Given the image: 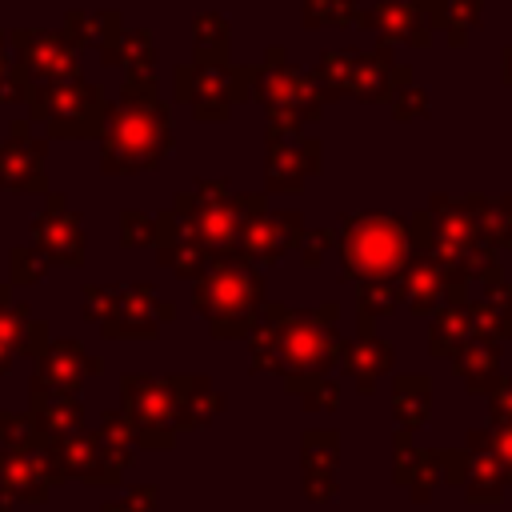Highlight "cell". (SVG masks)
Here are the masks:
<instances>
[{"instance_id":"1","label":"cell","mask_w":512,"mask_h":512,"mask_svg":"<svg viewBox=\"0 0 512 512\" xmlns=\"http://www.w3.org/2000/svg\"><path fill=\"white\" fill-rule=\"evenodd\" d=\"M340 332H336V304L324 308H284L264 304L256 328L248 332V352L256 372H272L284 380L324 376L340 360Z\"/></svg>"},{"instance_id":"2","label":"cell","mask_w":512,"mask_h":512,"mask_svg":"<svg viewBox=\"0 0 512 512\" xmlns=\"http://www.w3.org/2000/svg\"><path fill=\"white\" fill-rule=\"evenodd\" d=\"M172 148V112L156 92V76H128L100 132V172H152Z\"/></svg>"},{"instance_id":"3","label":"cell","mask_w":512,"mask_h":512,"mask_svg":"<svg viewBox=\"0 0 512 512\" xmlns=\"http://www.w3.org/2000/svg\"><path fill=\"white\" fill-rule=\"evenodd\" d=\"M264 212V196H236L224 180H200L172 204V220L184 240H192L208 260L240 256L244 224Z\"/></svg>"},{"instance_id":"4","label":"cell","mask_w":512,"mask_h":512,"mask_svg":"<svg viewBox=\"0 0 512 512\" xmlns=\"http://www.w3.org/2000/svg\"><path fill=\"white\" fill-rule=\"evenodd\" d=\"M192 304L208 320L212 336H224V340L248 336L264 308V276L244 256L212 260V268L196 280Z\"/></svg>"},{"instance_id":"5","label":"cell","mask_w":512,"mask_h":512,"mask_svg":"<svg viewBox=\"0 0 512 512\" xmlns=\"http://www.w3.org/2000/svg\"><path fill=\"white\" fill-rule=\"evenodd\" d=\"M412 256L408 224L392 212H360L340 228V260L344 276L364 280H396Z\"/></svg>"},{"instance_id":"6","label":"cell","mask_w":512,"mask_h":512,"mask_svg":"<svg viewBox=\"0 0 512 512\" xmlns=\"http://www.w3.org/2000/svg\"><path fill=\"white\" fill-rule=\"evenodd\" d=\"M28 120L40 124L52 140H100L108 120V96L92 80H64V84H32L24 96Z\"/></svg>"},{"instance_id":"7","label":"cell","mask_w":512,"mask_h":512,"mask_svg":"<svg viewBox=\"0 0 512 512\" xmlns=\"http://www.w3.org/2000/svg\"><path fill=\"white\" fill-rule=\"evenodd\" d=\"M312 84L324 100L356 96L364 104H380V100H392V92L408 84V68L392 60L388 44L372 52H324L320 64L312 68Z\"/></svg>"},{"instance_id":"8","label":"cell","mask_w":512,"mask_h":512,"mask_svg":"<svg viewBox=\"0 0 512 512\" xmlns=\"http://www.w3.org/2000/svg\"><path fill=\"white\" fill-rule=\"evenodd\" d=\"M84 316L108 340H152L160 332V324H168L176 316V308L168 300H160L152 292V284H124V288L88 284Z\"/></svg>"},{"instance_id":"9","label":"cell","mask_w":512,"mask_h":512,"mask_svg":"<svg viewBox=\"0 0 512 512\" xmlns=\"http://www.w3.org/2000/svg\"><path fill=\"white\" fill-rule=\"evenodd\" d=\"M252 100L268 108V132H300L304 124L320 120L324 96L316 92L312 76L284 64L280 48L268 52L260 68H252Z\"/></svg>"},{"instance_id":"10","label":"cell","mask_w":512,"mask_h":512,"mask_svg":"<svg viewBox=\"0 0 512 512\" xmlns=\"http://www.w3.org/2000/svg\"><path fill=\"white\" fill-rule=\"evenodd\" d=\"M8 48H12V68L16 76L32 88V84H64V80H80V44L60 28V32H44V28H12L8 32Z\"/></svg>"},{"instance_id":"11","label":"cell","mask_w":512,"mask_h":512,"mask_svg":"<svg viewBox=\"0 0 512 512\" xmlns=\"http://www.w3.org/2000/svg\"><path fill=\"white\" fill-rule=\"evenodd\" d=\"M176 100L192 104L196 120H224L232 100H252V68L232 64H180Z\"/></svg>"},{"instance_id":"12","label":"cell","mask_w":512,"mask_h":512,"mask_svg":"<svg viewBox=\"0 0 512 512\" xmlns=\"http://www.w3.org/2000/svg\"><path fill=\"white\" fill-rule=\"evenodd\" d=\"M120 404L140 436V448H156V452L172 448L180 428H176V396H172L168 380L128 372V376H120Z\"/></svg>"},{"instance_id":"13","label":"cell","mask_w":512,"mask_h":512,"mask_svg":"<svg viewBox=\"0 0 512 512\" xmlns=\"http://www.w3.org/2000/svg\"><path fill=\"white\" fill-rule=\"evenodd\" d=\"M44 156H48V140L32 132V120L28 116L12 120L8 136L0 140V188L20 196H48Z\"/></svg>"},{"instance_id":"14","label":"cell","mask_w":512,"mask_h":512,"mask_svg":"<svg viewBox=\"0 0 512 512\" xmlns=\"http://www.w3.org/2000/svg\"><path fill=\"white\" fill-rule=\"evenodd\" d=\"M84 220L68 208L60 192H48L44 208L32 216V248L60 268H80L84 264Z\"/></svg>"},{"instance_id":"15","label":"cell","mask_w":512,"mask_h":512,"mask_svg":"<svg viewBox=\"0 0 512 512\" xmlns=\"http://www.w3.org/2000/svg\"><path fill=\"white\" fill-rule=\"evenodd\" d=\"M56 484H64V476L52 460V440L48 444H28V448L0 444V488L12 500L44 504Z\"/></svg>"},{"instance_id":"16","label":"cell","mask_w":512,"mask_h":512,"mask_svg":"<svg viewBox=\"0 0 512 512\" xmlns=\"http://www.w3.org/2000/svg\"><path fill=\"white\" fill-rule=\"evenodd\" d=\"M52 460L64 480H80V484H120L128 468V460H120L100 440V432H84V428L52 440Z\"/></svg>"},{"instance_id":"17","label":"cell","mask_w":512,"mask_h":512,"mask_svg":"<svg viewBox=\"0 0 512 512\" xmlns=\"http://www.w3.org/2000/svg\"><path fill=\"white\" fill-rule=\"evenodd\" d=\"M104 372V360L92 356L80 340H48L44 352L36 356V372H32V388H44V392H64V396H76L84 388L88 376H100Z\"/></svg>"},{"instance_id":"18","label":"cell","mask_w":512,"mask_h":512,"mask_svg":"<svg viewBox=\"0 0 512 512\" xmlns=\"http://www.w3.org/2000/svg\"><path fill=\"white\" fill-rule=\"evenodd\" d=\"M304 216L300 212H256L248 224H244V236H240V256L256 268H268V264H280L288 256V248H300V236H304Z\"/></svg>"},{"instance_id":"19","label":"cell","mask_w":512,"mask_h":512,"mask_svg":"<svg viewBox=\"0 0 512 512\" xmlns=\"http://www.w3.org/2000/svg\"><path fill=\"white\" fill-rule=\"evenodd\" d=\"M316 172H320L316 140H308L300 132H268V164H264L268 192H296Z\"/></svg>"},{"instance_id":"20","label":"cell","mask_w":512,"mask_h":512,"mask_svg":"<svg viewBox=\"0 0 512 512\" xmlns=\"http://www.w3.org/2000/svg\"><path fill=\"white\" fill-rule=\"evenodd\" d=\"M400 284H404V300L416 316H432L448 296H464L452 280V272L436 260L432 248H412L404 272H400Z\"/></svg>"},{"instance_id":"21","label":"cell","mask_w":512,"mask_h":512,"mask_svg":"<svg viewBox=\"0 0 512 512\" xmlns=\"http://www.w3.org/2000/svg\"><path fill=\"white\" fill-rule=\"evenodd\" d=\"M48 324L32 320V308L24 300L12 296V284H0V348H8L12 356H40L48 344Z\"/></svg>"},{"instance_id":"22","label":"cell","mask_w":512,"mask_h":512,"mask_svg":"<svg viewBox=\"0 0 512 512\" xmlns=\"http://www.w3.org/2000/svg\"><path fill=\"white\" fill-rule=\"evenodd\" d=\"M364 24L372 32H380L384 44H428L432 40V24L428 12L416 0H380Z\"/></svg>"},{"instance_id":"23","label":"cell","mask_w":512,"mask_h":512,"mask_svg":"<svg viewBox=\"0 0 512 512\" xmlns=\"http://www.w3.org/2000/svg\"><path fill=\"white\" fill-rule=\"evenodd\" d=\"M464 488H468V500H476V504H496V500H504L508 472H504V464H500L496 452H492V432H488V428L468 436V472H464Z\"/></svg>"},{"instance_id":"24","label":"cell","mask_w":512,"mask_h":512,"mask_svg":"<svg viewBox=\"0 0 512 512\" xmlns=\"http://www.w3.org/2000/svg\"><path fill=\"white\" fill-rule=\"evenodd\" d=\"M392 360H396L392 344L384 336H376V332H360V340L340 348V364H344V372L352 376V384L364 396H372L376 384L384 380V372H392Z\"/></svg>"},{"instance_id":"25","label":"cell","mask_w":512,"mask_h":512,"mask_svg":"<svg viewBox=\"0 0 512 512\" xmlns=\"http://www.w3.org/2000/svg\"><path fill=\"white\" fill-rule=\"evenodd\" d=\"M28 416H32V428L44 440H60V436H72V432L84 428V404H80V396L44 392V388H32V384H28Z\"/></svg>"},{"instance_id":"26","label":"cell","mask_w":512,"mask_h":512,"mask_svg":"<svg viewBox=\"0 0 512 512\" xmlns=\"http://www.w3.org/2000/svg\"><path fill=\"white\" fill-rule=\"evenodd\" d=\"M468 312H472V336L492 344L512 336V288L500 276L480 280V300H468Z\"/></svg>"},{"instance_id":"27","label":"cell","mask_w":512,"mask_h":512,"mask_svg":"<svg viewBox=\"0 0 512 512\" xmlns=\"http://www.w3.org/2000/svg\"><path fill=\"white\" fill-rule=\"evenodd\" d=\"M336 432H308L304 436V496L312 504L336 500Z\"/></svg>"},{"instance_id":"28","label":"cell","mask_w":512,"mask_h":512,"mask_svg":"<svg viewBox=\"0 0 512 512\" xmlns=\"http://www.w3.org/2000/svg\"><path fill=\"white\" fill-rule=\"evenodd\" d=\"M168 384L176 396V428H204L224 408V396L208 376H168Z\"/></svg>"},{"instance_id":"29","label":"cell","mask_w":512,"mask_h":512,"mask_svg":"<svg viewBox=\"0 0 512 512\" xmlns=\"http://www.w3.org/2000/svg\"><path fill=\"white\" fill-rule=\"evenodd\" d=\"M472 340V312L464 296H448L436 312H432V328H428V348L432 356H456L464 344Z\"/></svg>"},{"instance_id":"30","label":"cell","mask_w":512,"mask_h":512,"mask_svg":"<svg viewBox=\"0 0 512 512\" xmlns=\"http://www.w3.org/2000/svg\"><path fill=\"white\" fill-rule=\"evenodd\" d=\"M452 368H456V376L468 384V392H484V396H488V392L500 384V352H496L492 340L472 336V340L452 356Z\"/></svg>"},{"instance_id":"31","label":"cell","mask_w":512,"mask_h":512,"mask_svg":"<svg viewBox=\"0 0 512 512\" xmlns=\"http://www.w3.org/2000/svg\"><path fill=\"white\" fill-rule=\"evenodd\" d=\"M392 416L400 420V428H420L432 416V388L428 376H396L392 380Z\"/></svg>"},{"instance_id":"32","label":"cell","mask_w":512,"mask_h":512,"mask_svg":"<svg viewBox=\"0 0 512 512\" xmlns=\"http://www.w3.org/2000/svg\"><path fill=\"white\" fill-rule=\"evenodd\" d=\"M404 304V284L396 280H364L356 288V316H360V332H372V324L380 316H392Z\"/></svg>"},{"instance_id":"33","label":"cell","mask_w":512,"mask_h":512,"mask_svg":"<svg viewBox=\"0 0 512 512\" xmlns=\"http://www.w3.org/2000/svg\"><path fill=\"white\" fill-rule=\"evenodd\" d=\"M228 20L216 12H200L192 20V40H196V64H228Z\"/></svg>"},{"instance_id":"34","label":"cell","mask_w":512,"mask_h":512,"mask_svg":"<svg viewBox=\"0 0 512 512\" xmlns=\"http://www.w3.org/2000/svg\"><path fill=\"white\" fill-rule=\"evenodd\" d=\"M152 64H156L152 32H148V28L124 32V36H120V56H116V68H124L128 76H152Z\"/></svg>"},{"instance_id":"35","label":"cell","mask_w":512,"mask_h":512,"mask_svg":"<svg viewBox=\"0 0 512 512\" xmlns=\"http://www.w3.org/2000/svg\"><path fill=\"white\" fill-rule=\"evenodd\" d=\"M96 432H100V440H104L120 460L132 464V456H136V448H140V436H136V428H132V420H128L124 412H104Z\"/></svg>"},{"instance_id":"36","label":"cell","mask_w":512,"mask_h":512,"mask_svg":"<svg viewBox=\"0 0 512 512\" xmlns=\"http://www.w3.org/2000/svg\"><path fill=\"white\" fill-rule=\"evenodd\" d=\"M288 392H296L308 412H316V408L332 412V408L340 404V388H336L328 376H300V380H288Z\"/></svg>"},{"instance_id":"37","label":"cell","mask_w":512,"mask_h":512,"mask_svg":"<svg viewBox=\"0 0 512 512\" xmlns=\"http://www.w3.org/2000/svg\"><path fill=\"white\" fill-rule=\"evenodd\" d=\"M0 444H8V448H28V444H48V440L32 428V416H28V412L0 408Z\"/></svg>"},{"instance_id":"38","label":"cell","mask_w":512,"mask_h":512,"mask_svg":"<svg viewBox=\"0 0 512 512\" xmlns=\"http://www.w3.org/2000/svg\"><path fill=\"white\" fill-rule=\"evenodd\" d=\"M8 272H12V284L20 288V284H36L44 272H48V260L32 248V244H16L12 252H8Z\"/></svg>"},{"instance_id":"39","label":"cell","mask_w":512,"mask_h":512,"mask_svg":"<svg viewBox=\"0 0 512 512\" xmlns=\"http://www.w3.org/2000/svg\"><path fill=\"white\" fill-rule=\"evenodd\" d=\"M120 244H124V248L156 244V216H144V212H136V208H124V212H120Z\"/></svg>"},{"instance_id":"40","label":"cell","mask_w":512,"mask_h":512,"mask_svg":"<svg viewBox=\"0 0 512 512\" xmlns=\"http://www.w3.org/2000/svg\"><path fill=\"white\" fill-rule=\"evenodd\" d=\"M388 104H392V112H396V120H412V116H428V92H424V88H416L412 80H408L404 88H396Z\"/></svg>"},{"instance_id":"41","label":"cell","mask_w":512,"mask_h":512,"mask_svg":"<svg viewBox=\"0 0 512 512\" xmlns=\"http://www.w3.org/2000/svg\"><path fill=\"white\" fill-rule=\"evenodd\" d=\"M328 248H332V232H324V228H312V232L300 236V256H304L308 268H316Z\"/></svg>"},{"instance_id":"42","label":"cell","mask_w":512,"mask_h":512,"mask_svg":"<svg viewBox=\"0 0 512 512\" xmlns=\"http://www.w3.org/2000/svg\"><path fill=\"white\" fill-rule=\"evenodd\" d=\"M488 412H492V424H512V380H500L488 392Z\"/></svg>"},{"instance_id":"43","label":"cell","mask_w":512,"mask_h":512,"mask_svg":"<svg viewBox=\"0 0 512 512\" xmlns=\"http://www.w3.org/2000/svg\"><path fill=\"white\" fill-rule=\"evenodd\" d=\"M488 432H492V452L512 480V424H488Z\"/></svg>"},{"instance_id":"44","label":"cell","mask_w":512,"mask_h":512,"mask_svg":"<svg viewBox=\"0 0 512 512\" xmlns=\"http://www.w3.org/2000/svg\"><path fill=\"white\" fill-rule=\"evenodd\" d=\"M128 512H156V488L152 484H140V488H128L124 496Z\"/></svg>"},{"instance_id":"45","label":"cell","mask_w":512,"mask_h":512,"mask_svg":"<svg viewBox=\"0 0 512 512\" xmlns=\"http://www.w3.org/2000/svg\"><path fill=\"white\" fill-rule=\"evenodd\" d=\"M28 96V84L16 76V68H8L4 76H0V104H16V100H24Z\"/></svg>"},{"instance_id":"46","label":"cell","mask_w":512,"mask_h":512,"mask_svg":"<svg viewBox=\"0 0 512 512\" xmlns=\"http://www.w3.org/2000/svg\"><path fill=\"white\" fill-rule=\"evenodd\" d=\"M496 204H500V220H504V244H512V196H504Z\"/></svg>"},{"instance_id":"47","label":"cell","mask_w":512,"mask_h":512,"mask_svg":"<svg viewBox=\"0 0 512 512\" xmlns=\"http://www.w3.org/2000/svg\"><path fill=\"white\" fill-rule=\"evenodd\" d=\"M12 68V48H8V32H0V76Z\"/></svg>"},{"instance_id":"48","label":"cell","mask_w":512,"mask_h":512,"mask_svg":"<svg viewBox=\"0 0 512 512\" xmlns=\"http://www.w3.org/2000/svg\"><path fill=\"white\" fill-rule=\"evenodd\" d=\"M12 364H16V356H12V352H8V348H0V376H4V372H8V368H12Z\"/></svg>"},{"instance_id":"49","label":"cell","mask_w":512,"mask_h":512,"mask_svg":"<svg viewBox=\"0 0 512 512\" xmlns=\"http://www.w3.org/2000/svg\"><path fill=\"white\" fill-rule=\"evenodd\" d=\"M100 512H128V504H124V500H108Z\"/></svg>"},{"instance_id":"50","label":"cell","mask_w":512,"mask_h":512,"mask_svg":"<svg viewBox=\"0 0 512 512\" xmlns=\"http://www.w3.org/2000/svg\"><path fill=\"white\" fill-rule=\"evenodd\" d=\"M504 80L512 84V48H504Z\"/></svg>"},{"instance_id":"51","label":"cell","mask_w":512,"mask_h":512,"mask_svg":"<svg viewBox=\"0 0 512 512\" xmlns=\"http://www.w3.org/2000/svg\"><path fill=\"white\" fill-rule=\"evenodd\" d=\"M0 512H12V496L0 488Z\"/></svg>"}]
</instances>
